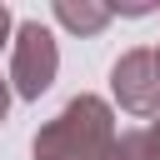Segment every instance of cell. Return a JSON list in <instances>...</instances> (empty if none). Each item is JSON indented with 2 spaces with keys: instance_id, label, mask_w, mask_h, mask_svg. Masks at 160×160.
<instances>
[{
  "instance_id": "cell-1",
  "label": "cell",
  "mask_w": 160,
  "mask_h": 160,
  "mask_svg": "<svg viewBox=\"0 0 160 160\" xmlns=\"http://www.w3.org/2000/svg\"><path fill=\"white\" fill-rule=\"evenodd\" d=\"M35 160H150L140 130H120L100 95H75L35 135Z\"/></svg>"
},
{
  "instance_id": "cell-2",
  "label": "cell",
  "mask_w": 160,
  "mask_h": 160,
  "mask_svg": "<svg viewBox=\"0 0 160 160\" xmlns=\"http://www.w3.org/2000/svg\"><path fill=\"white\" fill-rule=\"evenodd\" d=\"M55 70H60L55 35H50L40 20H25V25L15 30V50H10V80H15V90H20L25 100H40V95L50 90Z\"/></svg>"
},
{
  "instance_id": "cell-3",
  "label": "cell",
  "mask_w": 160,
  "mask_h": 160,
  "mask_svg": "<svg viewBox=\"0 0 160 160\" xmlns=\"http://www.w3.org/2000/svg\"><path fill=\"white\" fill-rule=\"evenodd\" d=\"M110 85H115V100L125 115H160V65H155L150 45L125 50L110 70Z\"/></svg>"
},
{
  "instance_id": "cell-4",
  "label": "cell",
  "mask_w": 160,
  "mask_h": 160,
  "mask_svg": "<svg viewBox=\"0 0 160 160\" xmlns=\"http://www.w3.org/2000/svg\"><path fill=\"white\" fill-rule=\"evenodd\" d=\"M110 5H75V0H55V20L65 25V30H80V35H95V30H105L110 25Z\"/></svg>"
},
{
  "instance_id": "cell-5",
  "label": "cell",
  "mask_w": 160,
  "mask_h": 160,
  "mask_svg": "<svg viewBox=\"0 0 160 160\" xmlns=\"http://www.w3.org/2000/svg\"><path fill=\"white\" fill-rule=\"evenodd\" d=\"M140 140H145V155H150V160H160V120H155V125H145V130H140Z\"/></svg>"
},
{
  "instance_id": "cell-6",
  "label": "cell",
  "mask_w": 160,
  "mask_h": 160,
  "mask_svg": "<svg viewBox=\"0 0 160 160\" xmlns=\"http://www.w3.org/2000/svg\"><path fill=\"white\" fill-rule=\"evenodd\" d=\"M5 35H10V10L0 5V45H5Z\"/></svg>"
},
{
  "instance_id": "cell-7",
  "label": "cell",
  "mask_w": 160,
  "mask_h": 160,
  "mask_svg": "<svg viewBox=\"0 0 160 160\" xmlns=\"http://www.w3.org/2000/svg\"><path fill=\"white\" fill-rule=\"evenodd\" d=\"M5 110H10V90H5V80H0V120H5Z\"/></svg>"
},
{
  "instance_id": "cell-8",
  "label": "cell",
  "mask_w": 160,
  "mask_h": 160,
  "mask_svg": "<svg viewBox=\"0 0 160 160\" xmlns=\"http://www.w3.org/2000/svg\"><path fill=\"white\" fill-rule=\"evenodd\" d=\"M155 65H160V45H155Z\"/></svg>"
}]
</instances>
